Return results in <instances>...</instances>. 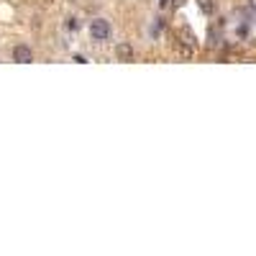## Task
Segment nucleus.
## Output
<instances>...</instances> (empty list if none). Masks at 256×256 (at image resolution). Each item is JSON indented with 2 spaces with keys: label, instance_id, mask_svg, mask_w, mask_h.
I'll return each mask as SVG.
<instances>
[{
  "label": "nucleus",
  "instance_id": "obj_4",
  "mask_svg": "<svg viewBox=\"0 0 256 256\" xmlns=\"http://www.w3.org/2000/svg\"><path fill=\"white\" fill-rule=\"evenodd\" d=\"M198 8L202 10V13H212V10H216V0H198Z\"/></svg>",
  "mask_w": 256,
  "mask_h": 256
},
{
  "label": "nucleus",
  "instance_id": "obj_1",
  "mask_svg": "<svg viewBox=\"0 0 256 256\" xmlns=\"http://www.w3.org/2000/svg\"><path fill=\"white\" fill-rule=\"evenodd\" d=\"M113 28H110V20H105V18H95L92 24H90V36L95 41H105V38H110Z\"/></svg>",
  "mask_w": 256,
  "mask_h": 256
},
{
  "label": "nucleus",
  "instance_id": "obj_5",
  "mask_svg": "<svg viewBox=\"0 0 256 256\" xmlns=\"http://www.w3.org/2000/svg\"><path fill=\"white\" fill-rule=\"evenodd\" d=\"M248 8H251V10H256V0H248Z\"/></svg>",
  "mask_w": 256,
  "mask_h": 256
},
{
  "label": "nucleus",
  "instance_id": "obj_2",
  "mask_svg": "<svg viewBox=\"0 0 256 256\" xmlns=\"http://www.w3.org/2000/svg\"><path fill=\"white\" fill-rule=\"evenodd\" d=\"M13 59H16V62H20V64H28V62H34V52H31L28 46L20 44V46H16V49H13Z\"/></svg>",
  "mask_w": 256,
  "mask_h": 256
},
{
  "label": "nucleus",
  "instance_id": "obj_3",
  "mask_svg": "<svg viewBox=\"0 0 256 256\" xmlns=\"http://www.w3.org/2000/svg\"><path fill=\"white\" fill-rule=\"evenodd\" d=\"M116 56H118L120 62H131V59H134V46L128 44V41H126V44H118V46H116Z\"/></svg>",
  "mask_w": 256,
  "mask_h": 256
},
{
  "label": "nucleus",
  "instance_id": "obj_6",
  "mask_svg": "<svg viewBox=\"0 0 256 256\" xmlns=\"http://www.w3.org/2000/svg\"><path fill=\"white\" fill-rule=\"evenodd\" d=\"M166 6H172V0H162V8H166Z\"/></svg>",
  "mask_w": 256,
  "mask_h": 256
},
{
  "label": "nucleus",
  "instance_id": "obj_7",
  "mask_svg": "<svg viewBox=\"0 0 256 256\" xmlns=\"http://www.w3.org/2000/svg\"><path fill=\"white\" fill-rule=\"evenodd\" d=\"M184 3V0H172V6H182Z\"/></svg>",
  "mask_w": 256,
  "mask_h": 256
}]
</instances>
